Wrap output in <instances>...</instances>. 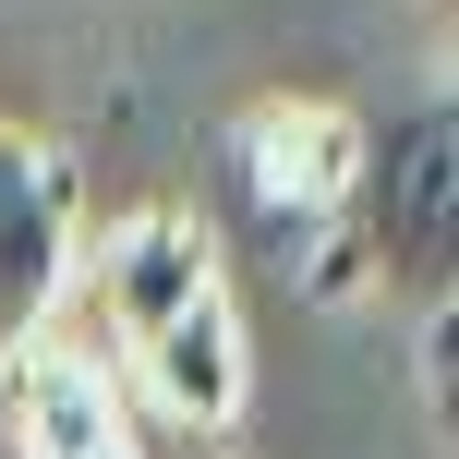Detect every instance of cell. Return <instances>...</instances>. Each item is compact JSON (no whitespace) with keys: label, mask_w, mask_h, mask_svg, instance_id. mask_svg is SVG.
Here are the masks:
<instances>
[{"label":"cell","mask_w":459,"mask_h":459,"mask_svg":"<svg viewBox=\"0 0 459 459\" xmlns=\"http://www.w3.org/2000/svg\"><path fill=\"white\" fill-rule=\"evenodd\" d=\"M13 436H24V459H134L85 363H24L13 375Z\"/></svg>","instance_id":"obj_6"},{"label":"cell","mask_w":459,"mask_h":459,"mask_svg":"<svg viewBox=\"0 0 459 459\" xmlns=\"http://www.w3.org/2000/svg\"><path fill=\"white\" fill-rule=\"evenodd\" d=\"M459 109L447 97H423V109H399L387 134L351 158V194H339V290L351 278H375V290L423 302V315H447V254H459Z\"/></svg>","instance_id":"obj_1"},{"label":"cell","mask_w":459,"mask_h":459,"mask_svg":"<svg viewBox=\"0 0 459 459\" xmlns=\"http://www.w3.org/2000/svg\"><path fill=\"white\" fill-rule=\"evenodd\" d=\"M145 399H158L169 423H230L242 411V326H230V302H182V315L145 339Z\"/></svg>","instance_id":"obj_5"},{"label":"cell","mask_w":459,"mask_h":459,"mask_svg":"<svg viewBox=\"0 0 459 459\" xmlns=\"http://www.w3.org/2000/svg\"><path fill=\"white\" fill-rule=\"evenodd\" d=\"M218 290V254H206V230L194 218H121L109 230V254H97V315H109V339H158L182 302H206Z\"/></svg>","instance_id":"obj_3"},{"label":"cell","mask_w":459,"mask_h":459,"mask_svg":"<svg viewBox=\"0 0 459 459\" xmlns=\"http://www.w3.org/2000/svg\"><path fill=\"white\" fill-rule=\"evenodd\" d=\"M61 278H73V169L48 145L0 134V363L37 339Z\"/></svg>","instance_id":"obj_2"},{"label":"cell","mask_w":459,"mask_h":459,"mask_svg":"<svg viewBox=\"0 0 459 459\" xmlns=\"http://www.w3.org/2000/svg\"><path fill=\"white\" fill-rule=\"evenodd\" d=\"M351 121L339 109H254L242 121V169H254V194H266V218H339V194H351Z\"/></svg>","instance_id":"obj_4"}]
</instances>
